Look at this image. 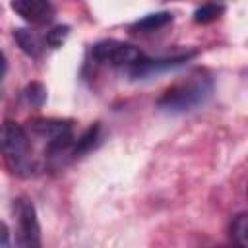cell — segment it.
I'll list each match as a JSON object with an SVG mask.
<instances>
[{
  "mask_svg": "<svg viewBox=\"0 0 248 248\" xmlns=\"http://www.w3.org/2000/svg\"><path fill=\"white\" fill-rule=\"evenodd\" d=\"M213 93V81L205 72H192L180 81L172 83L157 101V107L165 112H188L202 107Z\"/></svg>",
  "mask_w": 248,
  "mask_h": 248,
  "instance_id": "6da1fadb",
  "label": "cell"
},
{
  "mask_svg": "<svg viewBox=\"0 0 248 248\" xmlns=\"http://www.w3.org/2000/svg\"><path fill=\"white\" fill-rule=\"evenodd\" d=\"M0 153L8 169L17 176H31L35 170L31 138L23 126L6 120L0 124Z\"/></svg>",
  "mask_w": 248,
  "mask_h": 248,
  "instance_id": "7a4b0ae2",
  "label": "cell"
},
{
  "mask_svg": "<svg viewBox=\"0 0 248 248\" xmlns=\"http://www.w3.org/2000/svg\"><path fill=\"white\" fill-rule=\"evenodd\" d=\"M31 136L45 141V155L58 157L64 153H72L74 149V132L70 122L52 120V118H39L31 122Z\"/></svg>",
  "mask_w": 248,
  "mask_h": 248,
  "instance_id": "3957f363",
  "label": "cell"
},
{
  "mask_svg": "<svg viewBox=\"0 0 248 248\" xmlns=\"http://www.w3.org/2000/svg\"><path fill=\"white\" fill-rule=\"evenodd\" d=\"M16 248H41V225L33 202L27 196L14 200Z\"/></svg>",
  "mask_w": 248,
  "mask_h": 248,
  "instance_id": "277c9868",
  "label": "cell"
},
{
  "mask_svg": "<svg viewBox=\"0 0 248 248\" xmlns=\"http://www.w3.org/2000/svg\"><path fill=\"white\" fill-rule=\"evenodd\" d=\"M91 56L97 64H108L114 68H126V72L136 66L141 58L143 52L124 41H116V39H107V41H99L93 45L91 48Z\"/></svg>",
  "mask_w": 248,
  "mask_h": 248,
  "instance_id": "5b68a950",
  "label": "cell"
},
{
  "mask_svg": "<svg viewBox=\"0 0 248 248\" xmlns=\"http://www.w3.org/2000/svg\"><path fill=\"white\" fill-rule=\"evenodd\" d=\"M10 8L19 17H23L27 23H33V25L50 23L52 17H54L52 4L50 2H45V0H14L10 4Z\"/></svg>",
  "mask_w": 248,
  "mask_h": 248,
  "instance_id": "8992f818",
  "label": "cell"
},
{
  "mask_svg": "<svg viewBox=\"0 0 248 248\" xmlns=\"http://www.w3.org/2000/svg\"><path fill=\"white\" fill-rule=\"evenodd\" d=\"M172 21V14L170 12H157V14H149L141 19H138L132 29L138 31V33H151V31H157L165 25H169Z\"/></svg>",
  "mask_w": 248,
  "mask_h": 248,
  "instance_id": "52a82bcc",
  "label": "cell"
},
{
  "mask_svg": "<svg viewBox=\"0 0 248 248\" xmlns=\"http://www.w3.org/2000/svg\"><path fill=\"white\" fill-rule=\"evenodd\" d=\"M14 39H16V43L19 45V48L25 54H29L33 58H39L41 56L43 45H41V39L33 31H29V29H16L14 31Z\"/></svg>",
  "mask_w": 248,
  "mask_h": 248,
  "instance_id": "ba28073f",
  "label": "cell"
},
{
  "mask_svg": "<svg viewBox=\"0 0 248 248\" xmlns=\"http://www.w3.org/2000/svg\"><path fill=\"white\" fill-rule=\"evenodd\" d=\"M231 236L236 248H248V215L240 213L231 225Z\"/></svg>",
  "mask_w": 248,
  "mask_h": 248,
  "instance_id": "9c48e42d",
  "label": "cell"
},
{
  "mask_svg": "<svg viewBox=\"0 0 248 248\" xmlns=\"http://www.w3.org/2000/svg\"><path fill=\"white\" fill-rule=\"evenodd\" d=\"M97 140H99V124H95V126H91V128H87L76 141H74V149H72V155L74 157H78V155H81V153H85V151H89L95 143H97Z\"/></svg>",
  "mask_w": 248,
  "mask_h": 248,
  "instance_id": "30bf717a",
  "label": "cell"
},
{
  "mask_svg": "<svg viewBox=\"0 0 248 248\" xmlns=\"http://www.w3.org/2000/svg\"><path fill=\"white\" fill-rule=\"evenodd\" d=\"M223 12H225L223 6H217V4H203V6H200V8L194 12V21H196V23H209V21L217 19Z\"/></svg>",
  "mask_w": 248,
  "mask_h": 248,
  "instance_id": "8fae6325",
  "label": "cell"
},
{
  "mask_svg": "<svg viewBox=\"0 0 248 248\" xmlns=\"http://www.w3.org/2000/svg\"><path fill=\"white\" fill-rule=\"evenodd\" d=\"M68 35H70V27L68 25H54L50 31H46L45 43L50 48H58V46L64 45V41L68 39Z\"/></svg>",
  "mask_w": 248,
  "mask_h": 248,
  "instance_id": "7c38bea8",
  "label": "cell"
},
{
  "mask_svg": "<svg viewBox=\"0 0 248 248\" xmlns=\"http://www.w3.org/2000/svg\"><path fill=\"white\" fill-rule=\"evenodd\" d=\"M25 99H27L29 105L41 107V105L45 103V99H46V89L43 87V83L33 81V83H29V85L25 87Z\"/></svg>",
  "mask_w": 248,
  "mask_h": 248,
  "instance_id": "4fadbf2b",
  "label": "cell"
},
{
  "mask_svg": "<svg viewBox=\"0 0 248 248\" xmlns=\"http://www.w3.org/2000/svg\"><path fill=\"white\" fill-rule=\"evenodd\" d=\"M0 248H10V229L4 221H0Z\"/></svg>",
  "mask_w": 248,
  "mask_h": 248,
  "instance_id": "5bb4252c",
  "label": "cell"
},
{
  "mask_svg": "<svg viewBox=\"0 0 248 248\" xmlns=\"http://www.w3.org/2000/svg\"><path fill=\"white\" fill-rule=\"evenodd\" d=\"M6 68H8V64H6V56H4V52L0 50V83H2L4 76H6Z\"/></svg>",
  "mask_w": 248,
  "mask_h": 248,
  "instance_id": "9a60e30c",
  "label": "cell"
}]
</instances>
